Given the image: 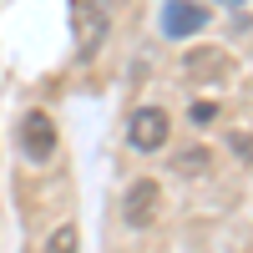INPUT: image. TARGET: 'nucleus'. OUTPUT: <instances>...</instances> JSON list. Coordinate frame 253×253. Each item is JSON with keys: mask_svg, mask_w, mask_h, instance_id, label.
Segmentation results:
<instances>
[{"mask_svg": "<svg viewBox=\"0 0 253 253\" xmlns=\"http://www.w3.org/2000/svg\"><path fill=\"white\" fill-rule=\"evenodd\" d=\"M107 31H112V0H71V36H76L81 61H91L101 51Z\"/></svg>", "mask_w": 253, "mask_h": 253, "instance_id": "obj_1", "label": "nucleus"}, {"mask_svg": "<svg viewBox=\"0 0 253 253\" xmlns=\"http://www.w3.org/2000/svg\"><path fill=\"white\" fill-rule=\"evenodd\" d=\"M167 137H172V117L162 107H137L126 117V142H132L137 152H162Z\"/></svg>", "mask_w": 253, "mask_h": 253, "instance_id": "obj_2", "label": "nucleus"}, {"mask_svg": "<svg viewBox=\"0 0 253 253\" xmlns=\"http://www.w3.org/2000/svg\"><path fill=\"white\" fill-rule=\"evenodd\" d=\"M157 213H162V187H157L152 177H142V182L126 187V198H122V218H126V228H152Z\"/></svg>", "mask_w": 253, "mask_h": 253, "instance_id": "obj_3", "label": "nucleus"}, {"mask_svg": "<svg viewBox=\"0 0 253 253\" xmlns=\"http://www.w3.org/2000/svg\"><path fill=\"white\" fill-rule=\"evenodd\" d=\"M56 122L46 112H26L20 117V152H26L31 162H51L56 157Z\"/></svg>", "mask_w": 253, "mask_h": 253, "instance_id": "obj_4", "label": "nucleus"}, {"mask_svg": "<svg viewBox=\"0 0 253 253\" xmlns=\"http://www.w3.org/2000/svg\"><path fill=\"white\" fill-rule=\"evenodd\" d=\"M182 71L193 81H228V76H233V56L218 51V46H193L182 56Z\"/></svg>", "mask_w": 253, "mask_h": 253, "instance_id": "obj_5", "label": "nucleus"}, {"mask_svg": "<svg viewBox=\"0 0 253 253\" xmlns=\"http://www.w3.org/2000/svg\"><path fill=\"white\" fill-rule=\"evenodd\" d=\"M208 26V10L203 5H187V0H167L162 5V36H193V31H203Z\"/></svg>", "mask_w": 253, "mask_h": 253, "instance_id": "obj_6", "label": "nucleus"}, {"mask_svg": "<svg viewBox=\"0 0 253 253\" xmlns=\"http://www.w3.org/2000/svg\"><path fill=\"white\" fill-rule=\"evenodd\" d=\"M177 172L182 177H203L208 172V167H213V152H208V147H182V152H177Z\"/></svg>", "mask_w": 253, "mask_h": 253, "instance_id": "obj_7", "label": "nucleus"}, {"mask_svg": "<svg viewBox=\"0 0 253 253\" xmlns=\"http://www.w3.org/2000/svg\"><path fill=\"white\" fill-rule=\"evenodd\" d=\"M46 253H81V238H76V228H71V223H61L56 233L46 238Z\"/></svg>", "mask_w": 253, "mask_h": 253, "instance_id": "obj_8", "label": "nucleus"}, {"mask_svg": "<svg viewBox=\"0 0 253 253\" xmlns=\"http://www.w3.org/2000/svg\"><path fill=\"white\" fill-rule=\"evenodd\" d=\"M187 117H193L198 126H208V122H213V117H218V101H198V107H193V112H187Z\"/></svg>", "mask_w": 253, "mask_h": 253, "instance_id": "obj_9", "label": "nucleus"}]
</instances>
